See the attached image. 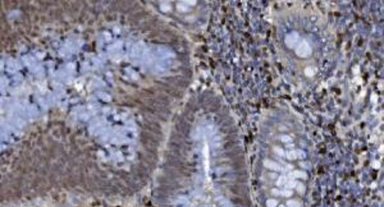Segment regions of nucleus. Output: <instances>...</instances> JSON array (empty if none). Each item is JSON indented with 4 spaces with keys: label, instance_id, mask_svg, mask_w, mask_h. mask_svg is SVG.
<instances>
[{
    "label": "nucleus",
    "instance_id": "f257e3e1",
    "mask_svg": "<svg viewBox=\"0 0 384 207\" xmlns=\"http://www.w3.org/2000/svg\"><path fill=\"white\" fill-rule=\"evenodd\" d=\"M256 180L261 207H310L315 153L293 110H269L260 127Z\"/></svg>",
    "mask_w": 384,
    "mask_h": 207
},
{
    "label": "nucleus",
    "instance_id": "f03ea898",
    "mask_svg": "<svg viewBox=\"0 0 384 207\" xmlns=\"http://www.w3.org/2000/svg\"><path fill=\"white\" fill-rule=\"evenodd\" d=\"M277 44L288 74L300 88H311L329 77L337 47L329 22L310 8L288 10L277 24Z\"/></svg>",
    "mask_w": 384,
    "mask_h": 207
}]
</instances>
